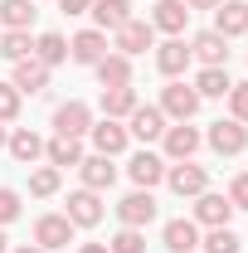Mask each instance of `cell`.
Masks as SVG:
<instances>
[{
	"label": "cell",
	"mask_w": 248,
	"mask_h": 253,
	"mask_svg": "<svg viewBox=\"0 0 248 253\" xmlns=\"http://www.w3.org/2000/svg\"><path fill=\"white\" fill-rule=\"evenodd\" d=\"M165 185L175 190L180 200H185V195H205V185H209V170H205V166H195V161L165 166Z\"/></svg>",
	"instance_id": "obj_1"
},
{
	"label": "cell",
	"mask_w": 248,
	"mask_h": 253,
	"mask_svg": "<svg viewBox=\"0 0 248 253\" xmlns=\"http://www.w3.org/2000/svg\"><path fill=\"white\" fill-rule=\"evenodd\" d=\"M34 244L44 253L68 249V244H73V219H68V214H44V219L34 224Z\"/></svg>",
	"instance_id": "obj_2"
},
{
	"label": "cell",
	"mask_w": 248,
	"mask_h": 253,
	"mask_svg": "<svg viewBox=\"0 0 248 253\" xmlns=\"http://www.w3.org/2000/svg\"><path fill=\"white\" fill-rule=\"evenodd\" d=\"M190 59H200L205 68H224V63H229V39L214 34V30H200L190 39Z\"/></svg>",
	"instance_id": "obj_3"
},
{
	"label": "cell",
	"mask_w": 248,
	"mask_h": 253,
	"mask_svg": "<svg viewBox=\"0 0 248 253\" xmlns=\"http://www.w3.org/2000/svg\"><path fill=\"white\" fill-rule=\"evenodd\" d=\"M117 219H122V229H146V224L156 219V200H151V190H131L122 205H117Z\"/></svg>",
	"instance_id": "obj_4"
},
{
	"label": "cell",
	"mask_w": 248,
	"mask_h": 253,
	"mask_svg": "<svg viewBox=\"0 0 248 253\" xmlns=\"http://www.w3.org/2000/svg\"><path fill=\"white\" fill-rule=\"evenodd\" d=\"M117 34V54H126V59H136V54H146L151 49V39H156V30H151V20H126L122 30H112Z\"/></svg>",
	"instance_id": "obj_5"
},
{
	"label": "cell",
	"mask_w": 248,
	"mask_h": 253,
	"mask_svg": "<svg viewBox=\"0 0 248 253\" xmlns=\"http://www.w3.org/2000/svg\"><path fill=\"white\" fill-rule=\"evenodd\" d=\"M161 112H165V117H175V122H190V117L200 112V93L185 88V83H170V88L161 93Z\"/></svg>",
	"instance_id": "obj_6"
},
{
	"label": "cell",
	"mask_w": 248,
	"mask_h": 253,
	"mask_svg": "<svg viewBox=\"0 0 248 253\" xmlns=\"http://www.w3.org/2000/svg\"><path fill=\"white\" fill-rule=\"evenodd\" d=\"M214 34H224V39L248 34V0H219L214 5Z\"/></svg>",
	"instance_id": "obj_7"
},
{
	"label": "cell",
	"mask_w": 248,
	"mask_h": 253,
	"mask_svg": "<svg viewBox=\"0 0 248 253\" xmlns=\"http://www.w3.org/2000/svg\"><path fill=\"white\" fill-rule=\"evenodd\" d=\"M54 131L59 136H83V131H93V112H88V102H63L59 112H54Z\"/></svg>",
	"instance_id": "obj_8"
},
{
	"label": "cell",
	"mask_w": 248,
	"mask_h": 253,
	"mask_svg": "<svg viewBox=\"0 0 248 253\" xmlns=\"http://www.w3.org/2000/svg\"><path fill=\"white\" fill-rule=\"evenodd\" d=\"M234 219V205H229V195H195V224H205V229H219V224Z\"/></svg>",
	"instance_id": "obj_9"
},
{
	"label": "cell",
	"mask_w": 248,
	"mask_h": 253,
	"mask_svg": "<svg viewBox=\"0 0 248 253\" xmlns=\"http://www.w3.org/2000/svg\"><path fill=\"white\" fill-rule=\"evenodd\" d=\"M102 54H107V34H102V30H83V34L68 39V59L83 63V68H93Z\"/></svg>",
	"instance_id": "obj_10"
},
{
	"label": "cell",
	"mask_w": 248,
	"mask_h": 253,
	"mask_svg": "<svg viewBox=\"0 0 248 253\" xmlns=\"http://www.w3.org/2000/svg\"><path fill=\"white\" fill-rule=\"evenodd\" d=\"M209 146H214L219 156H239V151L248 146V126L234 122V117H229V122H214L209 126Z\"/></svg>",
	"instance_id": "obj_11"
},
{
	"label": "cell",
	"mask_w": 248,
	"mask_h": 253,
	"mask_svg": "<svg viewBox=\"0 0 248 253\" xmlns=\"http://www.w3.org/2000/svg\"><path fill=\"white\" fill-rule=\"evenodd\" d=\"M68 219H73V229H93V224L102 219L97 190H73V195H68Z\"/></svg>",
	"instance_id": "obj_12"
},
{
	"label": "cell",
	"mask_w": 248,
	"mask_h": 253,
	"mask_svg": "<svg viewBox=\"0 0 248 253\" xmlns=\"http://www.w3.org/2000/svg\"><path fill=\"white\" fill-rule=\"evenodd\" d=\"M15 93H30V97H39V93H49V68L34 59H20L15 63Z\"/></svg>",
	"instance_id": "obj_13"
},
{
	"label": "cell",
	"mask_w": 248,
	"mask_h": 253,
	"mask_svg": "<svg viewBox=\"0 0 248 253\" xmlns=\"http://www.w3.org/2000/svg\"><path fill=\"white\" fill-rule=\"evenodd\" d=\"M126 136H136V141H156V136H165V112L161 107H136L131 117H126Z\"/></svg>",
	"instance_id": "obj_14"
},
{
	"label": "cell",
	"mask_w": 248,
	"mask_h": 253,
	"mask_svg": "<svg viewBox=\"0 0 248 253\" xmlns=\"http://www.w3.org/2000/svg\"><path fill=\"white\" fill-rule=\"evenodd\" d=\"M126 175H131L141 190H151V185H161V180H165V161L156 156V151H136V156H131V166H126Z\"/></svg>",
	"instance_id": "obj_15"
},
{
	"label": "cell",
	"mask_w": 248,
	"mask_h": 253,
	"mask_svg": "<svg viewBox=\"0 0 248 253\" xmlns=\"http://www.w3.org/2000/svg\"><path fill=\"white\" fill-rule=\"evenodd\" d=\"M78 175H83V190H107L117 180V166H112V156H83Z\"/></svg>",
	"instance_id": "obj_16"
},
{
	"label": "cell",
	"mask_w": 248,
	"mask_h": 253,
	"mask_svg": "<svg viewBox=\"0 0 248 253\" xmlns=\"http://www.w3.org/2000/svg\"><path fill=\"white\" fill-rule=\"evenodd\" d=\"M195 151H200V131L195 126H185V122L165 126V156L170 161H190Z\"/></svg>",
	"instance_id": "obj_17"
},
{
	"label": "cell",
	"mask_w": 248,
	"mask_h": 253,
	"mask_svg": "<svg viewBox=\"0 0 248 253\" xmlns=\"http://www.w3.org/2000/svg\"><path fill=\"white\" fill-rule=\"evenodd\" d=\"M161 239H165L170 253H195V249H200V224H195V219H170Z\"/></svg>",
	"instance_id": "obj_18"
},
{
	"label": "cell",
	"mask_w": 248,
	"mask_h": 253,
	"mask_svg": "<svg viewBox=\"0 0 248 253\" xmlns=\"http://www.w3.org/2000/svg\"><path fill=\"white\" fill-rule=\"evenodd\" d=\"M185 63H190V44H185V39H165V44L156 49V68H161L165 78H180Z\"/></svg>",
	"instance_id": "obj_19"
},
{
	"label": "cell",
	"mask_w": 248,
	"mask_h": 253,
	"mask_svg": "<svg viewBox=\"0 0 248 253\" xmlns=\"http://www.w3.org/2000/svg\"><path fill=\"white\" fill-rule=\"evenodd\" d=\"M93 146H97V156H117V151H126V126L112 122V117H102V122L93 126Z\"/></svg>",
	"instance_id": "obj_20"
},
{
	"label": "cell",
	"mask_w": 248,
	"mask_h": 253,
	"mask_svg": "<svg viewBox=\"0 0 248 253\" xmlns=\"http://www.w3.org/2000/svg\"><path fill=\"white\" fill-rule=\"evenodd\" d=\"M93 68H97V78H102V88H126L131 83V59L126 54H102Z\"/></svg>",
	"instance_id": "obj_21"
},
{
	"label": "cell",
	"mask_w": 248,
	"mask_h": 253,
	"mask_svg": "<svg viewBox=\"0 0 248 253\" xmlns=\"http://www.w3.org/2000/svg\"><path fill=\"white\" fill-rule=\"evenodd\" d=\"M88 15L97 20V30L107 34V30H122L126 20H131V5H126V0H93Z\"/></svg>",
	"instance_id": "obj_22"
},
{
	"label": "cell",
	"mask_w": 248,
	"mask_h": 253,
	"mask_svg": "<svg viewBox=\"0 0 248 253\" xmlns=\"http://www.w3.org/2000/svg\"><path fill=\"white\" fill-rule=\"evenodd\" d=\"M141 102H136V88L126 83V88H102V112L112 117V122H122V117H131Z\"/></svg>",
	"instance_id": "obj_23"
},
{
	"label": "cell",
	"mask_w": 248,
	"mask_h": 253,
	"mask_svg": "<svg viewBox=\"0 0 248 253\" xmlns=\"http://www.w3.org/2000/svg\"><path fill=\"white\" fill-rule=\"evenodd\" d=\"M185 20H190L185 0H161V5H156V15H151V30H165V34H180V30H185Z\"/></svg>",
	"instance_id": "obj_24"
},
{
	"label": "cell",
	"mask_w": 248,
	"mask_h": 253,
	"mask_svg": "<svg viewBox=\"0 0 248 253\" xmlns=\"http://www.w3.org/2000/svg\"><path fill=\"white\" fill-rule=\"evenodd\" d=\"M5 146H10V156L20 161V166H34V161L44 156V141H39V136H34L30 126H20V131H15V136H10V141H5Z\"/></svg>",
	"instance_id": "obj_25"
},
{
	"label": "cell",
	"mask_w": 248,
	"mask_h": 253,
	"mask_svg": "<svg viewBox=\"0 0 248 253\" xmlns=\"http://www.w3.org/2000/svg\"><path fill=\"white\" fill-rule=\"evenodd\" d=\"M229 88H234L229 68H200V78H195V93L200 97H229Z\"/></svg>",
	"instance_id": "obj_26"
},
{
	"label": "cell",
	"mask_w": 248,
	"mask_h": 253,
	"mask_svg": "<svg viewBox=\"0 0 248 253\" xmlns=\"http://www.w3.org/2000/svg\"><path fill=\"white\" fill-rule=\"evenodd\" d=\"M44 156H49V166H78L83 161V146H78V136H54L49 146H44Z\"/></svg>",
	"instance_id": "obj_27"
},
{
	"label": "cell",
	"mask_w": 248,
	"mask_h": 253,
	"mask_svg": "<svg viewBox=\"0 0 248 253\" xmlns=\"http://www.w3.org/2000/svg\"><path fill=\"white\" fill-rule=\"evenodd\" d=\"M0 25L5 30H30L34 25V0H0Z\"/></svg>",
	"instance_id": "obj_28"
},
{
	"label": "cell",
	"mask_w": 248,
	"mask_h": 253,
	"mask_svg": "<svg viewBox=\"0 0 248 253\" xmlns=\"http://www.w3.org/2000/svg\"><path fill=\"white\" fill-rule=\"evenodd\" d=\"M34 59L44 63V68L63 63L68 59V39H63V34H39V39H34Z\"/></svg>",
	"instance_id": "obj_29"
},
{
	"label": "cell",
	"mask_w": 248,
	"mask_h": 253,
	"mask_svg": "<svg viewBox=\"0 0 248 253\" xmlns=\"http://www.w3.org/2000/svg\"><path fill=\"white\" fill-rule=\"evenodd\" d=\"M30 54H34V44H30V30H5V34H0V59L20 63V59H30Z\"/></svg>",
	"instance_id": "obj_30"
},
{
	"label": "cell",
	"mask_w": 248,
	"mask_h": 253,
	"mask_svg": "<svg viewBox=\"0 0 248 253\" xmlns=\"http://www.w3.org/2000/svg\"><path fill=\"white\" fill-rule=\"evenodd\" d=\"M200 249L205 253H244V239L229 224H219V229H209V239H200Z\"/></svg>",
	"instance_id": "obj_31"
},
{
	"label": "cell",
	"mask_w": 248,
	"mask_h": 253,
	"mask_svg": "<svg viewBox=\"0 0 248 253\" xmlns=\"http://www.w3.org/2000/svg\"><path fill=\"white\" fill-rule=\"evenodd\" d=\"M54 190H59V166H39V170L30 175V195L44 200V195H54Z\"/></svg>",
	"instance_id": "obj_32"
},
{
	"label": "cell",
	"mask_w": 248,
	"mask_h": 253,
	"mask_svg": "<svg viewBox=\"0 0 248 253\" xmlns=\"http://www.w3.org/2000/svg\"><path fill=\"white\" fill-rule=\"evenodd\" d=\"M107 249H112V253H146V234H141V229H122Z\"/></svg>",
	"instance_id": "obj_33"
},
{
	"label": "cell",
	"mask_w": 248,
	"mask_h": 253,
	"mask_svg": "<svg viewBox=\"0 0 248 253\" xmlns=\"http://www.w3.org/2000/svg\"><path fill=\"white\" fill-rule=\"evenodd\" d=\"M229 112H234V122L248 126V83H234L229 88Z\"/></svg>",
	"instance_id": "obj_34"
},
{
	"label": "cell",
	"mask_w": 248,
	"mask_h": 253,
	"mask_svg": "<svg viewBox=\"0 0 248 253\" xmlns=\"http://www.w3.org/2000/svg\"><path fill=\"white\" fill-rule=\"evenodd\" d=\"M20 117V93L15 83H0V122H15Z\"/></svg>",
	"instance_id": "obj_35"
},
{
	"label": "cell",
	"mask_w": 248,
	"mask_h": 253,
	"mask_svg": "<svg viewBox=\"0 0 248 253\" xmlns=\"http://www.w3.org/2000/svg\"><path fill=\"white\" fill-rule=\"evenodd\" d=\"M10 219H20V195L10 185H0V224H10Z\"/></svg>",
	"instance_id": "obj_36"
},
{
	"label": "cell",
	"mask_w": 248,
	"mask_h": 253,
	"mask_svg": "<svg viewBox=\"0 0 248 253\" xmlns=\"http://www.w3.org/2000/svg\"><path fill=\"white\" fill-rule=\"evenodd\" d=\"M229 205H234V210H248V170H244V175H234V185H229Z\"/></svg>",
	"instance_id": "obj_37"
},
{
	"label": "cell",
	"mask_w": 248,
	"mask_h": 253,
	"mask_svg": "<svg viewBox=\"0 0 248 253\" xmlns=\"http://www.w3.org/2000/svg\"><path fill=\"white\" fill-rule=\"evenodd\" d=\"M59 10H63V15H88L93 0H59Z\"/></svg>",
	"instance_id": "obj_38"
},
{
	"label": "cell",
	"mask_w": 248,
	"mask_h": 253,
	"mask_svg": "<svg viewBox=\"0 0 248 253\" xmlns=\"http://www.w3.org/2000/svg\"><path fill=\"white\" fill-rule=\"evenodd\" d=\"M219 0H185V10H214Z\"/></svg>",
	"instance_id": "obj_39"
},
{
	"label": "cell",
	"mask_w": 248,
	"mask_h": 253,
	"mask_svg": "<svg viewBox=\"0 0 248 253\" xmlns=\"http://www.w3.org/2000/svg\"><path fill=\"white\" fill-rule=\"evenodd\" d=\"M78 253H112V249H107V244H83Z\"/></svg>",
	"instance_id": "obj_40"
},
{
	"label": "cell",
	"mask_w": 248,
	"mask_h": 253,
	"mask_svg": "<svg viewBox=\"0 0 248 253\" xmlns=\"http://www.w3.org/2000/svg\"><path fill=\"white\" fill-rule=\"evenodd\" d=\"M15 253H44V249H39V244H25V249H15Z\"/></svg>",
	"instance_id": "obj_41"
},
{
	"label": "cell",
	"mask_w": 248,
	"mask_h": 253,
	"mask_svg": "<svg viewBox=\"0 0 248 253\" xmlns=\"http://www.w3.org/2000/svg\"><path fill=\"white\" fill-rule=\"evenodd\" d=\"M0 253H10V239H5V234H0Z\"/></svg>",
	"instance_id": "obj_42"
},
{
	"label": "cell",
	"mask_w": 248,
	"mask_h": 253,
	"mask_svg": "<svg viewBox=\"0 0 248 253\" xmlns=\"http://www.w3.org/2000/svg\"><path fill=\"white\" fill-rule=\"evenodd\" d=\"M0 146H5V126H0Z\"/></svg>",
	"instance_id": "obj_43"
},
{
	"label": "cell",
	"mask_w": 248,
	"mask_h": 253,
	"mask_svg": "<svg viewBox=\"0 0 248 253\" xmlns=\"http://www.w3.org/2000/svg\"><path fill=\"white\" fill-rule=\"evenodd\" d=\"M0 34H5V30H0Z\"/></svg>",
	"instance_id": "obj_44"
}]
</instances>
